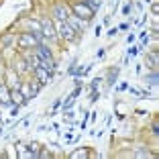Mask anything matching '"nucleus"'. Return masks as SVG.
Listing matches in <instances>:
<instances>
[{"instance_id":"13","label":"nucleus","mask_w":159,"mask_h":159,"mask_svg":"<svg viewBox=\"0 0 159 159\" xmlns=\"http://www.w3.org/2000/svg\"><path fill=\"white\" fill-rule=\"evenodd\" d=\"M137 155H139V157H149V153H147L145 149H141V147L137 149Z\"/></svg>"},{"instance_id":"6","label":"nucleus","mask_w":159,"mask_h":159,"mask_svg":"<svg viewBox=\"0 0 159 159\" xmlns=\"http://www.w3.org/2000/svg\"><path fill=\"white\" fill-rule=\"evenodd\" d=\"M41 33L45 35V37L53 39V37H55V29H53V25H51V23H43V27H41Z\"/></svg>"},{"instance_id":"15","label":"nucleus","mask_w":159,"mask_h":159,"mask_svg":"<svg viewBox=\"0 0 159 159\" xmlns=\"http://www.w3.org/2000/svg\"><path fill=\"white\" fill-rule=\"evenodd\" d=\"M151 63H153V66H157V53H151Z\"/></svg>"},{"instance_id":"10","label":"nucleus","mask_w":159,"mask_h":159,"mask_svg":"<svg viewBox=\"0 0 159 159\" xmlns=\"http://www.w3.org/2000/svg\"><path fill=\"white\" fill-rule=\"evenodd\" d=\"M86 4H88L92 10H96V8H100V0H88Z\"/></svg>"},{"instance_id":"3","label":"nucleus","mask_w":159,"mask_h":159,"mask_svg":"<svg viewBox=\"0 0 159 159\" xmlns=\"http://www.w3.org/2000/svg\"><path fill=\"white\" fill-rule=\"evenodd\" d=\"M20 47H31V45H39V37L37 35H33V33H27V35H23L20 37Z\"/></svg>"},{"instance_id":"2","label":"nucleus","mask_w":159,"mask_h":159,"mask_svg":"<svg viewBox=\"0 0 159 159\" xmlns=\"http://www.w3.org/2000/svg\"><path fill=\"white\" fill-rule=\"evenodd\" d=\"M59 33H61V37L67 39V41H74V39H75V29L71 27L70 23H63V25H61V27H59Z\"/></svg>"},{"instance_id":"9","label":"nucleus","mask_w":159,"mask_h":159,"mask_svg":"<svg viewBox=\"0 0 159 159\" xmlns=\"http://www.w3.org/2000/svg\"><path fill=\"white\" fill-rule=\"evenodd\" d=\"M0 100L4 104H10V94H8V90H6V86H0Z\"/></svg>"},{"instance_id":"8","label":"nucleus","mask_w":159,"mask_h":159,"mask_svg":"<svg viewBox=\"0 0 159 159\" xmlns=\"http://www.w3.org/2000/svg\"><path fill=\"white\" fill-rule=\"evenodd\" d=\"M27 63H29V67H31V70H35V67L41 66V59H39L37 55H29L27 57Z\"/></svg>"},{"instance_id":"14","label":"nucleus","mask_w":159,"mask_h":159,"mask_svg":"<svg viewBox=\"0 0 159 159\" xmlns=\"http://www.w3.org/2000/svg\"><path fill=\"white\" fill-rule=\"evenodd\" d=\"M86 155H88V151H75L71 157H86Z\"/></svg>"},{"instance_id":"7","label":"nucleus","mask_w":159,"mask_h":159,"mask_svg":"<svg viewBox=\"0 0 159 159\" xmlns=\"http://www.w3.org/2000/svg\"><path fill=\"white\" fill-rule=\"evenodd\" d=\"M66 23H70L71 25V27H78V29H86V25H88V23H86V20H82V19H71V16H70V19H67L66 20Z\"/></svg>"},{"instance_id":"11","label":"nucleus","mask_w":159,"mask_h":159,"mask_svg":"<svg viewBox=\"0 0 159 159\" xmlns=\"http://www.w3.org/2000/svg\"><path fill=\"white\" fill-rule=\"evenodd\" d=\"M37 151H39L37 143H31V145H29V153H31V155H37Z\"/></svg>"},{"instance_id":"1","label":"nucleus","mask_w":159,"mask_h":159,"mask_svg":"<svg viewBox=\"0 0 159 159\" xmlns=\"http://www.w3.org/2000/svg\"><path fill=\"white\" fill-rule=\"evenodd\" d=\"M74 12L78 14L80 19H84V20H88L90 16H92V14H94V10L90 8V6L86 4V2H78V4L74 6Z\"/></svg>"},{"instance_id":"5","label":"nucleus","mask_w":159,"mask_h":159,"mask_svg":"<svg viewBox=\"0 0 159 159\" xmlns=\"http://www.w3.org/2000/svg\"><path fill=\"white\" fill-rule=\"evenodd\" d=\"M53 14H55V19L63 20V23H66V20L70 19V12H67V8H66V6H57V8H55V12H53Z\"/></svg>"},{"instance_id":"16","label":"nucleus","mask_w":159,"mask_h":159,"mask_svg":"<svg viewBox=\"0 0 159 159\" xmlns=\"http://www.w3.org/2000/svg\"><path fill=\"white\" fill-rule=\"evenodd\" d=\"M151 4H157V0H151Z\"/></svg>"},{"instance_id":"4","label":"nucleus","mask_w":159,"mask_h":159,"mask_svg":"<svg viewBox=\"0 0 159 159\" xmlns=\"http://www.w3.org/2000/svg\"><path fill=\"white\" fill-rule=\"evenodd\" d=\"M35 75H37V80L39 82H41V84H47V82H49V71L45 70V67L43 66H39V67H35Z\"/></svg>"},{"instance_id":"12","label":"nucleus","mask_w":159,"mask_h":159,"mask_svg":"<svg viewBox=\"0 0 159 159\" xmlns=\"http://www.w3.org/2000/svg\"><path fill=\"white\" fill-rule=\"evenodd\" d=\"M147 82H149L151 86H155V84H157V74H151L149 78H147Z\"/></svg>"}]
</instances>
